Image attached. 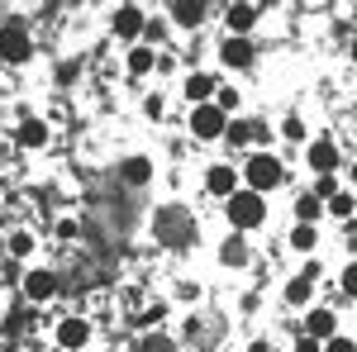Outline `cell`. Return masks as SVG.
I'll use <instances>...</instances> for the list:
<instances>
[{
  "label": "cell",
  "instance_id": "cell-1",
  "mask_svg": "<svg viewBox=\"0 0 357 352\" xmlns=\"http://www.w3.org/2000/svg\"><path fill=\"white\" fill-rule=\"evenodd\" d=\"M262 219H267V205H262L257 190H234V195H229V224H234V234L257 229Z\"/></svg>",
  "mask_w": 357,
  "mask_h": 352
},
{
  "label": "cell",
  "instance_id": "cell-2",
  "mask_svg": "<svg viewBox=\"0 0 357 352\" xmlns=\"http://www.w3.org/2000/svg\"><path fill=\"white\" fill-rule=\"evenodd\" d=\"M281 176H286V171H281V162H276L272 153H257V158L248 162V190H257V195L281 186Z\"/></svg>",
  "mask_w": 357,
  "mask_h": 352
},
{
  "label": "cell",
  "instance_id": "cell-3",
  "mask_svg": "<svg viewBox=\"0 0 357 352\" xmlns=\"http://www.w3.org/2000/svg\"><path fill=\"white\" fill-rule=\"evenodd\" d=\"M229 129V114L220 105H195L191 109V134L195 138H220Z\"/></svg>",
  "mask_w": 357,
  "mask_h": 352
},
{
  "label": "cell",
  "instance_id": "cell-4",
  "mask_svg": "<svg viewBox=\"0 0 357 352\" xmlns=\"http://www.w3.org/2000/svg\"><path fill=\"white\" fill-rule=\"evenodd\" d=\"M33 43H29V29L24 24H5L0 29V57L5 62H29Z\"/></svg>",
  "mask_w": 357,
  "mask_h": 352
},
{
  "label": "cell",
  "instance_id": "cell-5",
  "mask_svg": "<svg viewBox=\"0 0 357 352\" xmlns=\"http://www.w3.org/2000/svg\"><path fill=\"white\" fill-rule=\"evenodd\" d=\"M305 162L314 167L319 176H333V167H338V148H333L329 138H319V143H310V153H305Z\"/></svg>",
  "mask_w": 357,
  "mask_h": 352
},
{
  "label": "cell",
  "instance_id": "cell-6",
  "mask_svg": "<svg viewBox=\"0 0 357 352\" xmlns=\"http://www.w3.org/2000/svg\"><path fill=\"white\" fill-rule=\"evenodd\" d=\"M158 238L162 243H186V215L181 210H162L158 215Z\"/></svg>",
  "mask_w": 357,
  "mask_h": 352
},
{
  "label": "cell",
  "instance_id": "cell-7",
  "mask_svg": "<svg viewBox=\"0 0 357 352\" xmlns=\"http://www.w3.org/2000/svg\"><path fill=\"white\" fill-rule=\"evenodd\" d=\"M210 95H220V86H215V77H205V72H195V77H186V100H191V105H210Z\"/></svg>",
  "mask_w": 357,
  "mask_h": 352
},
{
  "label": "cell",
  "instance_id": "cell-8",
  "mask_svg": "<svg viewBox=\"0 0 357 352\" xmlns=\"http://www.w3.org/2000/svg\"><path fill=\"white\" fill-rule=\"evenodd\" d=\"M57 343H62V348L91 343V324H86V319H62V324H57Z\"/></svg>",
  "mask_w": 357,
  "mask_h": 352
},
{
  "label": "cell",
  "instance_id": "cell-9",
  "mask_svg": "<svg viewBox=\"0 0 357 352\" xmlns=\"http://www.w3.org/2000/svg\"><path fill=\"white\" fill-rule=\"evenodd\" d=\"M143 29H148V20L138 15L134 5H124V10H114V33H119V38H138Z\"/></svg>",
  "mask_w": 357,
  "mask_h": 352
},
{
  "label": "cell",
  "instance_id": "cell-10",
  "mask_svg": "<svg viewBox=\"0 0 357 352\" xmlns=\"http://www.w3.org/2000/svg\"><path fill=\"white\" fill-rule=\"evenodd\" d=\"M220 57H224V67H248L252 62V38H224Z\"/></svg>",
  "mask_w": 357,
  "mask_h": 352
},
{
  "label": "cell",
  "instance_id": "cell-11",
  "mask_svg": "<svg viewBox=\"0 0 357 352\" xmlns=\"http://www.w3.org/2000/svg\"><path fill=\"white\" fill-rule=\"evenodd\" d=\"M53 291H57V276H53V271H29V276H24V296L29 300H48Z\"/></svg>",
  "mask_w": 357,
  "mask_h": 352
},
{
  "label": "cell",
  "instance_id": "cell-12",
  "mask_svg": "<svg viewBox=\"0 0 357 352\" xmlns=\"http://www.w3.org/2000/svg\"><path fill=\"white\" fill-rule=\"evenodd\" d=\"M333 328H338L333 309H310V319H305V333H310V338H324V343H329Z\"/></svg>",
  "mask_w": 357,
  "mask_h": 352
},
{
  "label": "cell",
  "instance_id": "cell-13",
  "mask_svg": "<svg viewBox=\"0 0 357 352\" xmlns=\"http://www.w3.org/2000/svg\"><path fill=\"white\" fill-rule=\"evenodd\" d=\"M205 186H210V195H234V186H238V176H234V167H210V176H205Z\"/></svg>",
  "mask_w": 357,
  "mask_h": 352
},
{
  "label": "cell",
  "instance_id": "cell-14",
  "mask_svg": "<svg viewBox=\"0 0 357 352\" xmlns=\"http://www.w3.org/2000/svg\"><path fill=\"white\" fill-rule=\"evenodd\" d=\"M172 20H176V24H186V29L205 24V5H200V0H181V5H172Z\"/></svg>",
  "mask_w": 357,
  "mask_h": 352
},
{
  "label": "cell",
  "instance_id": "cell-15",
  "mask_svg": "<svg viewBox=\"0 0 357 352\" xmlns=\"http://www.w3.org/2000/svg\"><path fill=\"white\" fill-rule=\"evenodd\" d=\"M220 257L229 262V267H243V262H248V243H243V234H229V238H224V247H220Z\"/></svg>",
  "mask_w": 357,
  "mask_h": 352
},
{
  "label": "cell",
  "instance_id": "cell-16",
  "mask_svg": "<svg viewBox=\"0 0 357 352\" xmlns=\"http://www.w3.org/2000/svg\"><path fill=\"white\" fill-rule=\"evenodd\" d=\"M252 20H257V10H252V5H234V10H229V29H234V38H248Z\"/></svg>",
  "mask_w": 357,
  "mask_h": 352
},
{
  "label": "cell",
  "instance_id": "cell-17",
  "mask_svg": "<svg viewBox=\"0 0 357 352\" xmlns=\"http://www.w3.org/2000/svg\"><path fill=\"white\" fill-rule=\"evenodd\" d=\"M20 143H24V148L48 143V124H43V119H24V124H20Z\"/></svg>",
  "mask_w": 357,
  "mask_h": 352
},
{
  "label": "cell",
  "instance_id": "cell-18",
  "mask_svg": "<svg viewBox=\"0 0 357 352\" xmlns=\"http://www.w3.org/2000/svg\"><path fill=\"white\" fill-rule=\"evenodd\" d=\"M319 210H324V200H319V195H314V190H310V195H301V200H296V215H301V224H314V219H319Z\"/></svg>",
  "mask_w": 357,
  "mask_h": 352
},
{
  "label": "cell",
  "instance_id": "cell-19",
  "mask_svg": "<svg viewBox=\"0 0 357 352\" xmlns=\"http://www.w3.org/2000/svg\"><path fill=\"white\" fill-rule=\"evenodd\" d=\"M291 243L301 247V252H310V247L319 243V229H314V224H296V234H291Z\"/></svg>",
  "mask_w": 357,
  "mask_h": 352
},
{
  "label": "cell",
  "instance_id": "cell-20",
  "mask_svg": "<svg viewBox=\"0 0 357 352\" xmlns=\"http://www.w3.org/2000/svg\"><path fill=\"white\" fill-rule=\"evenodd\" d=\"M124 176H129L134 186H143V181L153 176V167H148V158H129V162H124Z\"/></svg>",
  "mask_w": 357,
  "mask_h": 352
},
{
  "label": "cell",
  "instance_id": "cell-21",
  "mask_svg": "<svg viewBox=\"0 0 357 352\" xmlns=\"http://www.w3.org/2000/svg\"><path fill=\"white\" fill-rule=\"evenodd\" d=\"M310 291H314V281H310V276H296V281L286 286V300H291V305H305Z\"/></svg>",
  "mask_w": 357,
  "mask_h": 352
},
{
  "label": "cell",
  "instance_id": "cell-22",
  "mask_svg": "<svg viewBox=\"0 0 357 352\" xmlns=\"http://www.w3.org/2000/svg\"><path fill=\"white\" fill-rule=\"evenodd\" d=\"M224 138H229V143H238V148H243L248 138H252V124H238V119H234V124H229V129H224Z\"/></svg>",
  "mask_w": 357,
  "mask_h": 352
},
{
  "label": "cell",
  "instance_id": "cell-23",
  "mask_svg": "<svg viewBox=\"0 0 357 352\" xmlns=\"http://www.w3.org/2000/svg\"><path fill=\"white\" fill-rule=\"evenodd\" d=\"M329 210H333L338 219H348V215H353V195H343V190H338V195L329 200Z\"/></svg>",
  "mask_w": 357,
  "mask_h": 352
},
{
  "label": "cell",
  "instance_id": "cell-24",
  "mask_svg": "<svg viewBox=\"0 0 357 352\" xmlns=\"http://www.w3.org/2000/svg\"><path fill=\"white\" fill-rule=\"evenodd\" d=\"M129 67H134V72H148V67H153V53H148V48H134V53H129Z\"/></svg>",
  "mask_w": 357,
  "mask_h": 352
},
{
  "label": "cell",
  "instance_id": "cell-25",
  "mask_svg": "<svg viewBox=\"0 0 357 352\" xmlns=\"http://www.w3.org/2000/svg\"><path fill=\"white\" fill-rule=\"evenodd\" d=\"M324 352H357V343H353V338H338V333H333L329 343H324Z\"/></svg>",
  "mask_w": 357,
  "mask_h": 352
},
{
  "label": "cell",
  "instance_id": "cell-26",
  "mask_svg": "<svg viewBox=\"0 0 357 352\" xmlns=\"http://www.w3.org/2000/svg\"><path fill=\"white\" fill-rule=\"evenodd\" d=\"M29 247H33V238H29V234H15V238H10V252H15V257H24Z\"/></svg>",
  "mask_w": 357,
  "mask_h": 352
},
{
  "label": "cell",
  "instance_id": "cell-27",
  "mask_svg": "<svg viewBox=\"0 0 357 352\" xmlns=\"http://www.w3.org/2000/svg\"><path fill=\"white\" fill-rule=\"evenodd\" d=\"M314 195H319V200H333V195H338V186H333V176H319V186H314Z\"/></svg>",
  "mask_w": 357,
  "mask_h": 352
},
{
  "label": "cell",
  "instance_id": "cell-28",
  "mask_svg": "<svg viewBox=\"0 0 357 352\" xmlns=\"http://www.w3.org/2000/svg\"><path fill=\"white\" fill-rule=\"evenodd\" d=\"M343 291L357 300V262H353V267H343Z\"/></svg>",
  "mask_w": 357,
  "mask_h": 352
},
{
  "label": "cell",
  "instance_id": "cell-29",
  "mask_svg": "<svg viewBox=\"0 0 357 352\" xmlns=\"http://www.w3.org/2000/svg\"><path fill=\"white\" fill-rule=\"evenodd\" d=\"M220 109H224V114L238 109V91H220Z\"/></svg>",
  "mask_w": 357,
  "mask_h": 352
},
{
  "label": "cell",
  "instance_id": "cell-30",
  "mask_svg": "<svg viewBox=\"0 0 357 352\" xmlns=\"http://www.w3.org/2000/svg\"><path fill=\"white\" fill-rule=\"evenodd\" d=\"M143 352H176V348H172L167 338H148V343H143Z\"/></svg>",
  "mask_w": 357,
  "mask_h": 352
},
{
  "label": "cell",
  "instance_id": "cell-31",
  "mask_svg": "<svg viewBox=\"0 0 357 352\" xmlns=\"http://www.w3.org/2000/svg\"><path fill=\"white\" fill-rule=\"evenodd\" d=\"M286 138H305V124H301V119H286Z\"/></svg>",
  "mask_w": 357,
  "mask_h": 352
},
{
  "label": "cell",
  "instance_id": "cell-32",
  "mask_svg": "<svg viewBox=\"0 0 357 352\" xmlns=\"http://www.w3.org/2000/svg\"><path fill=\"white\" fill-rule=\"evenodd\" d=\"M296 352H319V338H310V333H305V338H301V348H296Z\"/></svg>",
  "mask_w": 357,
  "mask_h": 352
},
{
  "label": "cell",
  "instance_id": "cell-33",
  "mask_svg": "<svg viewBox=\"0 0 357 352\" xmlns=\"http://www.w3.org/2000/svg\"><path fill=\"white\" fill-rule=\"evenodd\" d=\"M353 181H357V162H353Z\"/></svg>",
  "mask_w": 357,
  "mask_h": 352
},
{
  "label": "cell",
  "instance_id": "cell-34",
  "mask_svg": "<svg viewBox=\"0 0 357 352\" xmlns=\"http://www.w3.org/2000/svg\"><path fill=\"white\" fill-rule=\"evenodd\" d=\"M353 62H357V43H353Z\"/></svg>",
  "mask_w": 357,
  "mask_h": 352
}]
</instances>
